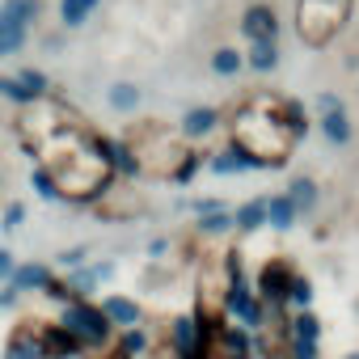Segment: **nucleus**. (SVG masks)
I'll use <instances>...</instances> for the list:
<instances>
[{"instance_id":"nucleus-26","label":"nucleus","mask_w":359,"mask_h":359,"mask_svg":"<svg viewBox=\"0 0 359 359\" xmlns=\"http://www.w3.org/2000/svg\"><path fill=\"white\" fill-rule=\"evenodd\" d=\"M97 283H102V279H97V271H93L89 262H85V266H76V271L68 275V287H72V296H93V292H97Z\"/></svg>"},{"instance_id":"nucleus-24","label":"nucleus","mask_w":359,"mask_h":359,"mask_svg":"<svg viewBox=\"0 0 359 359\" xmlns=\"http://www.w3.org/2000/svg\"><path fill=\"white\" fill-rule=\"evenodd\" d=\"M26 216H30V208H26L22 199H9V203H5V212H0V233L13 237V233L26 224Z\"/></svg>"},{"instance_id":"nucleus-10","label":"nucleus","mask_w":359,"mask_h":359,"mask_svg":"<svg viewBox=\"0 0 359 359\" xmlns=\"http://www.w3.org/2000/svg\"><path fill=\"white\" fill-rule=\"evenodd\" d=\"M102 313L110 317V325H114V330H127V325H140V317H144V313H140V304H135L131 296H118V292L102 300Z\"/></svg>"},{"instance_id":"nucleus-12","label":"nucleus","mask_w":359,"mask_h":359,"mask_svg":"<svg viewBox=\"0 0 359 359\" xmlns=\"http://www.w3.org/2000/svg\"><path fill=\"white\" fill-rule=\"evenodd\" d=\"M26 43H30V26H18V22H5V18H0V60L22 55Z\"/></svg>"},{"instance_id":"nucleus-28","label":"nucleus","mask_w":359,"mask_h":359,"mask_svg":"<svg viewBox=\"0 0 359 359\" xmlns=\"http://www.w3.org/2000/svg\"><path fill=\"white\" fill-rule=\"evenodd\" d=\"M292 334H296V342H317V334H321V321H317L313 313H300V317L292 321Z\"/></svg>"},{"instance_id":"nucleus-8","label":"nucleus","mask_w":359,"mask_h":359,"mask_svg":"<svg viewBox=\"0 0 359 359\" xmlns=\"http://www.w3.org/2000/svg\"><path fill=\"white\" fill-rule=\"evenodd\" d=\"M5 359H43V346H39V321H22V325L9 334Z\"/></svg>"},{"instance_id":"nucleus-1","label":"nucleus","mask_w":359,"mask_h":359,"mask_svg":"<svg viewBox=\"0 0 359 359\" xmlns=\"http://www.w3.org/2000/svg\"><path fill=\"white\" fill-rule=\"evenodd\" d=\"M304 131L300 106L296 102H271V97H254L237 123H233V144L254 156L258 165H283L287 148L296 144V135Z\"/></svg>"},{"instance_id":"nucleus-15","label":"nucleus","mask_w":359,"mask_h":359,"mask_svg":"<svg viewBox=\"0 0 359 359\" xmlns=\"http://www.w3.org/2000/svg\"><path fill=\"white\" fill-rule=\"evenodd\" d=\"M321 131H325L330 144H346V140H351V118H346V110H342V106L325 110V114H321Z\"/></svg>"},{"instance_id":"nucleus-30","label":"nucleus","mask_w":359,"mask_h":359,"mask_svg":"<svg viewBox=\"0 0 359 359\" xmlns=\"http://www.w3.org/2000/svg\"><path fill=\"white\" fill-rule=\"evenodd\" d=\"M55 262H60L64 271H76V266H85V262H89V245H68V250H60V254H55Z\"/></svg>"},{"instance_id":"nucleus-40","label":"nucleus","mask_w":359,"mask_h":359,"mask_svg":"<svg viewBox=\"0 0 359 359\" xmlns=\"http://www.w3.org/2000/svg\"><path fill=\"white\" fill-rule=\"evenodd\" d=\"M76 359H85V355H76Z\"/></svg>"},{"instance_id":"nucleus-25","label":"nucleus","mask_w":359,"mask_h":359,"mask_svg":"<svg viewBox=\"0 0 359 359\" xmlns=\"http://www.w3.org/2000/svg\"><path fill=\"white\" fill-rule=\"evenodd\" d=\"M229 229H233V212H224V208L199 216V233H203V237H220V233H229Z\"/></svg>"},{"instance_id":"nucleus-17","label":"nucleus","mask_w":359,"mask_h":359,"mask_svg":"<svg viewBox=\"0 0 359 359\" xmlns=\"http://www.w3.org/2000/svg\"><path fill=\"white\" fill-rule=\"evenodd\" d=\"M245 64H250L254 72H275V68H279V47H275L271 39H266V43H250Z\"/></svg>"},{"instance_id":"nucleus-7","label":"nucleus","mask_w":359,"mask_h":359,"mask_svg":"<svg viewBox=\"0 0 359 359\" xmlns=\"http://www.w3.org/2000/svg\"><path fill=\"white\" fill-rule=\"evenodd\" d=\"M51 266L47 262H18L13 266V275H9V287L18 292V296H30V292H43L47 283H51Z\"/></svg>"},{"instance_id":"nucleus-13","label":"nucleus","mask_w":359,"mask_h":359,"mask_svg":"<svg viewBox=\"0 0 359 359\" xmlns=\"http://www.w3.org/2000/svg\"><path fill=\"white\" fill-rule=\"evenodd\" d=\"M102 0H60V26L64 30H81L93 13H97Z\"/></svg>"},{"instance_id":"nucleus-14","label":"nucleus","mask_w":359,"mask_h":359,"mask_svg":"<svg viewBox=\"0 0 359 359\" xmlns=\"http://www.w3.org/2000/svg\"><path fill=\"white\" fill-rule=\"evenodd\" d=\"M39 13H43V0H0V18L5 22H18V26L34 30Z\"/></svg>"},{"instance_id":"nucleus-23","label":"nucleus","mask_w":359,"mask_h":359,"mask_svg":"<svg viewBox=\"0 0 359 359\" xmlns=\"http://www.w3.org/2000/svg\"><path fill=\"white\" fill-rule=\"evenodd\" d=\"M241 68H245V55H241L237 47H220V51L212 55V72H216V76H237Z\"/></svg>"},{"instance_id":"nucleus-19","label":"nucleus","mask_w":359,"mask_h":359,"mask_svg":"<svg viewBox=\"0 0 359 359\" xmlns=\"http://www.w3.org/2000/svg\"><path fill=\"white\" fill-rule=\"evenodd\" d=\"M144 351H148V334H144L140 325H127L110 359H135V355H144Z\"/></svg>"},{"instance_id":"nucleus-37","label":"nucleus","mask_w":359,"mask_h":359,"mask_svg":"<svg viewBox=\"0 0 359 359\" xmlns=\"http://www.w3.org/2000/svg\"><path fill=\"white\" fill-rule=\"evenodd\" d=\"M165 250H169V241H161V237H156V241L148 245V254H152V258H156V254H165Z\"/></svg>"},{"instance_id":"nucleus-21","label":"nucleus","mask_w":359,"mask_h":359,"mask_svg":"<svg viewBox=\"0 0 359 359\" xmlns=\"http://www.w3.org/2000/svg\"><path fill=\"white\" fill-rule=\"evenodd\" d=\"M0 97H5L9 106H18V110H22V106H30V102H39V97H34V93H30V89H26V85H22L13 72H5V76H0Z\"/></svg>"},{"instance_id":"nucleus-39","label":"nucleus","mask_w":359,"mask_h":359,"mask_svg":"<svg viewBox=\"0 0 359 359\" xmlns=\"http://www.w3.org/2000/svg\"><path fill=\"white\" fill-rule=\"evenodd\" d=\"M0 187H5V169H0Z\"/></svg>"},{"instance_id":"nucleus-3","label":"nucleus","mask_w":359,"mask_h":359,"mask_svg":"<svg viewBox=\"0 0 359 359\" xmlns=\"http://www.w3.org/2000/svg\"><path fill=\"white\" fill-rule=\"evenodd\" d=\"M296 18H300V39L309 47H325L346 18V0H300Z\"/></svg>"},{"instance_id":"nucleus-4","label":"nucleus","mask_w":359,"mask_h":359,"mask_svg":"<svg viewBox=\"0 0 359 359\" xmlns=\"http://www.w3.org/2000/svg\"><path fill=\"white\" fill-rule=\"evenodd\" d=\"M39 346H43V359H76V355H85V346L76 342V334L68 325H60V321L39 325Z\"/></svg>"},{"instance_id":"nucleus-31","label":"nucleus","mask_w":359,"mask_h":359,"mask_svg":"<svg viewBox=\"0 0 359 359\" xmlns=\"http://www.w3.org/2000/svg\"><path fill=\"white\" fill-rule=\"evenodd\" d=\"M39 296H47V300H55V304H68V300H76V296H72V287H68V279H55V275H51V283H47Z\"/></svg>"},{"instance_id":"nucleus-27","label":"nucleus","mask_w":359,"mask_h":359,"mask_svg":"<svg viewBox=\"0 0 359 359\" xmlns=\"http://www.w3.org/2000/svg\"><path fill=\"white\" fill-rule=\"evenodd\" d=\"M30 182H34V195H39L43 203H55V199H60V191H55V177H51V169H47V165H34Z\"/></svg>"},{"instance_id":"nucleus-9","label":"nucleus","mask_w":359,"mask_h":359,"mask_svg":"<svg viewBox=\"0 0 359 359\" xmlns=\"http://www.w3.org/2000/svg\"><path fill=\"white\" fill-rule=\"evenodd\" d=\"M216 127H220V110H216V106H195V110L182 114V123H177V131H182L187 140H203V135H212Z\"/></svg>"},{"instance_id":"nucleus-32","label":"nucleus","mask_w":359,"mask_h":359,"mask_svg":"<svg viewBox=\"0 0 359 359\" xmlns=\"http://www.w3.org/2000/svg\"><path fill=\"white\" fill-rule=\"evenodd\" d=\"M287 300H292V304H300V309H309V300H313V283H309V279H292Z\"/></svg>"},{"instance_id":"nucleus-38","label":"nucleus","mask_w":359,"mask_h":359,"mask_svg":"<svg viewBox=\"0 0 359 359\" xmlns=\"http://www.w3.org/2000/svg\"><path fill=\"white\" fill-rule=\"evenodd\" d=\"M220 359H250V351H220Z\"/></svg>"},{"instance_id":"nucleus-35","label":"nucleus","mask_w":359,"mask_h":359,"mask_svg":"<svg viewBox=\"0 0 359 359\" xmlns=\"http://www.w3.org/2000/svg\"><path fill=\"white\" fill-rule=\"evenodd\" d=\"M296 359H317V342H296Z\"/></svg>"},{"instance_id":"nucleus-33","label":"nucleus","mask_w":359,"mask_h":359,"mask_svg":"<svg viewBox=\"0 0 359 359\" xmlns=\"http://www.w3.org/2000/svg\"><path fill=\"white\" fill-rule=\"evenodd\" d=\"M13 266H18V258H13V250H5V245H0V283H9V275H13Z\"/></svg>"},{"instance_id":"nucleus-22","label":"nucleus","mask_w":359,"mask_h":359,"mask_svg":"<svg viewBox=\"0 0 359 359\" xmlns=\"http://www.w3.org/2000/svg\"><path fill=\"white\" fill-rule=\"evenodd\" d=\"M287 199H292L296 212H313L317 208V182H313V177H296L292 191H287Z\"/></svg>"},{"instance_id":"nucleus-6","label":"nucleus","mask_w":359,"mask_h":359,"mask_svg":"<svg viewBox=\"0 0 359 359\" xmlns=\"http://www.w3.org/2000/svg\"><path fill=\"white\" fill-rule=\"evenodd\" d=\"M292 266L283 262V258H271L266 266H262V275H258V292H262V300H271V304H279V300H287V287H292Z\"/></svg>"},{"instance_id":"nucleus-29","label":"nucleus","mask_w":359,"mask_h":359,"mask_svg":"<svg viewBox=\"0 0 359 359\" xmlns=\"http://www.w3.org/2000/svg\"><path fill=\"white\" fill-rule=\"evenodd\" d=\"M199 165H203V156H199V152H182V161L173 165V173H169V177H173V182H191V177L199 173Z\"/></svg>"},{"instance_id":"nucleus-5","label":"nucleus","mask_w":359,"mask_h":359,"mask_svg":"<svg viewBox=\"0 0 359 359\" xmlns=\"http://www.w3.org/2000/svg\"><path fill=\"white\" fill-rule=\"evenodd\" d=\"M241 34L250 39V43H275L279 39V18H275V9L271 5H250L245 9V18H241Z\"/></svg>"},{"instance_id":"nucleus-36","label":"nucleus","mask_w":359,"mask_h":359,"mask_svg":"<svg viewBox=\"0 0 359 359\" xmlns=\"http://www.w3.org/2000/svg\"><path fill=\"white\" fill-rule=\"evenodd\" d=\"M43 47H47V51H60V47H64V34H47Z\"/></svg>"},{"instance_id":"nucleus-11","label":"nucleus","mask_w":359,"mask_h":359,"mask_svg":"<svg viewBox=\"0 0 359 359\" xmlns=\"http://www.w3.org/2000/svg\"><path fill=\"white\" fill-rule=\"evenodd\" d=\"M140 102H144V93H140V85H131V81H114V85L106 89V106H110L114 114H135Z\"/></svg>"},{"instance_id":"nucleus-16","label":"nucleus","mask_w":359,"mask_h":359,"mask_svg":"<svg viewBox=\"0 0 359 359\" xmlns=\"http://www.w3.org/2000/svg\"><path fill=\"white\" fill-rule=\"evenodd\" d=\"M233 224H237L241 233H258V229L266 224V199H250L245 208H237V212H233Z\"/></svg>"},{"instance_id":"nucleus-18","label":"nucleus","mask_w":359,"mask_h":359,"mask_svg":"<svg viewBox=\"0 0 359 359\" xmlns=\"http://www.w3.org/2000/svg\"><path fill=\"white\" fill-rule=\"evenodd\" d=\"M296 208H292V199L287 195H275V199H266V224L271 229H292L296 224Z\"/></svg>"},{"instance_id":"nucleus-2","label":"nucleus","mask_w":359,"mask_h":359,"mask_svg":"<svg viewBox=\"0 0 359 359\" xmlns=\"http://www.w3.org/2000/svg\"><path fill=\"white\" fill-rule=\"evenodd\" d=\"M60 325H68L85 351H102V346L114 342V325H110V317H106L102 304H93L89 296H76V300L60 304Z\"/></svg>"},{"instance_id":"nucleus-34","label":"nucleus","mask_w":359,"mask_h":359,"mask_svg":"<svg viewBox=\"0 0 359 359\" xmlns=\"http://www.w3.org/2000/svg\"><path fill=\"white\" fill-rule=\"evenodd\" d=\"M0 287H5V292H0V309H13V304L22 300V296H18V292L9 287V283H0Z\"/></svg>"},{"instance_id":"nucleus-20","label":"nucleus","mask_w":359,"mask_h":359,"mask_svg":"<svg viewBox=\"0 0 359 359\" xmlns=\"http://www.w3.org/2000/svg\"><path fill=\"white\" fill-rule=\"evenodd\" d=\"M13 76H18V81H22V85H26V89H30L34 97H51V76H47L43 68H30V64H18V72H13Z\"/></svg>"}]
</instances>
